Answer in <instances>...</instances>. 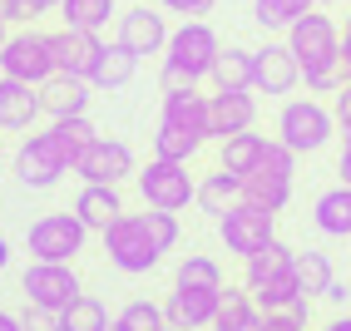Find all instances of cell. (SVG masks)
I'll list each match as a JSON object with an SVG mask.
<instances>
[{"mask_svg": "<svg viewBox=\"0 0 351 331\" xmlns=\"http://www.w3.org/2000/svg\"><path fill=\"white\" fill-rule=\"evenodd\" d=\"M5 267H10V243L0 238V272H5Z\"/></svg>", "mask_w": 351, "mask_h": 331, "instance_id": "47", "label": "cell"}, {"mask_svg": "<svg viewBox=\"0 0 351 331\" xmlns=\"http://www.w3.org/2000/svg\"><path fill=\"white\" fill-rule=\"evenodd\" d=\"M158 331H178V326H158Z\"/></svg>", "mask_w": 351, "mask_h": 331, "instance_id": "54", "label": "cell"}, {"mask_svg": "<svg viewBox=\"0 0 351 331\" xmlns=\"http://www.w3.org/2000/svg\"><path fill=\"white\" fill-rule=\"evenodd\" d=\"M312 228L322 238H351V183H337V188H326V193H317Z\"/></svg>", "mask_w": 351, "mask_h": 331, "instance_id": "23", "label": "cell"}, {"mask_svg": "<svg viewBox=\"0 0 351 331\" xmlns=\"http://www.w3.org/2000/svg\"><path fill=\"white\" fill-rule=\"evenodd\" d=\"M337 134V114L326 109L322 99H287L282 109H277V138L292 149V154H317L332 144Z\"/></svg>", "mask_w": 351, "mask_h": 331, "instance_id": "5", "label": "cell"}, {"mask_svg": "<svg viewBox=\"0 0 351 331\" xmlns=\"http://www.w3.org/2000/svg\"><path fill=\"white\" fill-rule=\"evenodd\" d=\"M0 331H25V326H20L15 312H5V306H0Z\"/></svg>", "mask_w": 351, "mask_h": 331, "instance_id": "43", "label": "cell"}, {"mask_svg": "<svg viewBox=\"0 0 351 331\" xmlns=\"http://www.w3.org/2000/svg\"><path fill=\"white\" fill-rule=\"evenodd\" d=\"M243 287L252 292V302L263 306V312H282L302 297V282H297V267H247L243 272Z\"/></svg>", "mask_w": 351, "mask_h": 331, "instance_id": "18", "label": "cell"}, {"mask_svg": "<svg viewBox=\"0 0 351 331\" xmlns=\"http://www.w3.org/2000/svg\"><path fill=\"white\" fill-rule=\"evenodd\" d=\"M218 0H158V10H169V15H183V20H203V15H213Z\"/></svg>", "mask_w": 351, "mask_h": 331, "instance_id": "38", "label": "cell"}, {"mask_svg": "<svg viewBox=\"0 0 351 331\" xmlns=\"http://www.w3.org/2000/svg\"><path fill=\"white\" fill-rule=\"evenodd\" d=\"M119 15V0H60V20L69 30H104Z\"/></svg>", "mask_w": 351, "mask_h": 331, "instance_id": "28", "label": "cell"}, {"mask_svg": "<svg viewBox=\"0 0 351 331\" xmlns=\"http://www.w3.org/2000/svg\"><path fill=\"white\" fill-rule=\"evenodd\" d=\"M0 15H5L10 25H35L40 5H35V0H0Z\"/></svg>", "mask_w": 351, "mask_h": 331, "instance_id": "39", "label": "cell"}, {"mask_svg": "<svg viewBox=\"0 0 351 331\" xmlns=\"http://www.w3.org/2000/svg\"><path fill=\"white\" fill-rule=\"evenodd\" d=\"M322 331H351V312H341V317H332V321H326Z\"/></svg>", "mask_w": 351, "mask_h": 331, "instance_id": "46", "label": "cell"}, {"mask_svg": "<svg viewBox=\"0 0 351 331\" xmlns=\"http://www.w3.org/2000/svg\"><path fill=\"white\" fill-rule=\"evenodd\" d=\"M20 326H25V331H64V317L55 312V306H35V302H25Z\"/></svg>", "mask_w": 351, "mask_h": 331, "instance_id": "37", "label": "cell"}, {"mask_svg": "<svg viewBox=\"0 0 351 331\" xmlns=\"http://www.w3.org/2000/svg\"><path fill=\"white\" fill-rule=\"evenodd\" d=\"M104 252H109V262L119 267L124 277H144L163 262V247L149 238V228H144V212H119L104 232Z\"/></svg>", "mask_w": 351, "mask_h": 331, "instance_id": "2", "label": "cell"}, {"mask_svg": "<svg viewBox=\"0 0 351 331\" xmlns=\"http://www.w3.org/2000/svg\"><path fill=\"white\" fill-rule=\"evenodd\" d=\"M134 183H138L144 208L183 212L189 203H198V183H193V173H189V163H173V158H149L144 169L134 173Z\"/></svg>", "mask_w": 351, "mask_h": 331, "instance_id": "6", "label": "cell"}, {"mask_svg": "<svg viewBox=\"0 0 351 331\" xmlns=\"http://www.w3.org/2000/svg\"><path fill=\"white\" fill-rule=\"evenodd\" d=\"M341 35H351V15H346V30H341Z\"/></svg>", "mask_w": 351, "mask_h": 331, "instance_id": "53", "label": "cell"}, {"mask_svg": "<svg viewBox=\"0 0 351 331\" xmlns=\"http://www.w3.org/2000/svg\"><path fill=\"white\" fill-rule=\"evenodd\" d=\"M119 321L129 326V331H158V326H169V317H163V306L158 302H129L124 312H119Z\"/></svg>", "mask_w": 351, "mask_h": 331, "instance_id": "36", "label": "cell"}, {"mask_svg": "<svg viewBox=\"0 0 351 331\" xmlns=\"http://www.w3.org/2000/svg\"><path fill=\"white\" fill-rule=\"evenodd\" d=\"M346 306H351V302H346Z\"/></svg>", "mask_w": 351, "mask_h": 331, "instance_id": "55", "label": "cell"}, {"mask_svg": "<svg viewBox=\"0 0 351 331\" xmlns=\"http://www.w3.org/2000/svg\"><path fill=\"white\" fill-rule=\"evenodd\" d=\"M332 114H337V129L346 134V129H351V84H341V89H337V99H332Z\"/></svg>", "mask_w": 351, "mask_h": 331, "instance_id": "41", "label": "cell"}, {"mask_svg": "<svg viewBox=\"0 0 351 331\" xmlns=\"http://www.w3.org/2000/svg\"><path fill=\"white\" fill-rule=\"evenodd\" d=\"M158 84H163V94H173V89H193L198 79H193V75H183V69H173V64H163Z\"/></svg>", "mask_w": 351, "mask_h": 331, "instance_id": "40", "label": "cell"}, {"mask_svg": "<svg viewBox=\"0 0 351 331\" xmlns=\"http://www.w3.org/2000/svg\"><path fill=\"white\" fill-rule=\"evenodd\" d=\"M158 119L173 124V129H189V134H198L208 144V94H198V84L163 94V114H158Z\"/></svg>", "mask_w": 351, "mask_h": 331, "instance_id": "22", "label": "cell"}, {"mask_svg": "<svg viewBox=\"0 0 351 331\" xmlns=\"http://www.w3.org/2000/svg\"><path fill=\"white\" fill-rule=\"evenodd\" d=\"M218 50H223V40H218V30L208 25V20H183L178 30H169L163 64H173V69H183V75H193L203 84V79H213Z\"/></svg>", "mask_w": 351, "mask_h": 331, "instance_id": "7", "label": "cell"}, {"mask_svg": "<svg viewBox=\"0 0 351 331\" xmlns=\"http://www.w3.org/2000/svg\"><path fill=\"white\" fill-rule=\"evenodd\" d=\"M297 282H302V297H326V287L337 282V272H332V257H326L322 247H307V252H297Z\"/></svg>", "mask_w": 351, "mask_h": 331, "instance_id": "31", "label": "cell"}, {"mask_svg": "<svg viewBox=\"0 0 351 331\" xmlns=\"http://www.w3.org/2000/svg\"><path fill=\"white\" fill-rule=\"evenodd\" d=\"M312 5H337V0H312Z\"/></svg>", "mask_w": 351, "mask_h": 331, "instance_id": "52", "label": "cell"}, {"mask_svg": "<svg viewBox=\"0 0 351 331\" xmlns=\"http://www.w3.org/2000/svg\"><path fill=\"white\" fill-rule=\"evenodd\" d=\"M35 119H45L40 84L0 75V129H5V134H25V129H35Z\"/></svg>", "mask_w": 351, "mask_h": 331, "instance_id": "17", "label": "cell"}, {"mask_svg": "<svg viewBox=\"0 0 351 331\" xmlns=\"http://www.w3.org/2000/svg\"><path fill=\"white\" fill-rule=\"evenodd\" d=\"M25 243H30L35 262H75L89 243V228L75 218V208L69 212H40L25 232Z\"/></svg>", "mask_w": 351, "mask_h": 331, "instance_id": "8", "label": "cell"}, {"mask_svg": "<svg viewBox=\"0 0 351 331\" xmlns=\"http://www.w3.org/2000/svg\"><path fill=\"white\" fill-rule=\"evenodd\" d=\"M20 292H25V302H35V306H55V312H64L84 287H80L75 262H35V257H30L25 277H20Z\"/></svg>", "mask_w": 351, "mask_h": 331, "instance_id": "11", "label": "cell"}, {"mask_svg": "<svg viewBox=\"0 0 351 331\" xmlns=\"http://www.w3.org/2000/svg\"><path fill=\"white\" fill-rule=\"evenodd\" d=\"M50 50H55V75H75V79H95V64H99V50L104 40L95 30H50Z\"/></svg>", "mask_w": 351, "mask_h": 331, "instance_id": "14", "label": "cell"}, {"mask_svg": "<svg viewBox=\"0 0 351 331\" xmlns=\"http://www.w3.org/2000/svg\"><path fill=\"white\" fill-rule=\"evenodd\" d=\"M302 84V64H297V55L287 50V40L277 45V40H267L263 50H252V94H292Z\"/></svg>", "mask_w": 351, "mask_h": 331, "instance_id": "13", "label": "cell"}, {"mask_svg": "<svg viewBox=\"0 0 351 331\" xmlns=\"http://www.w3.org/2000/svg\"><path fill=\"white\" fill-rule=\"evenodd\" d=\"M89 79H75V75H50L40 84V109L45 119H75V114H89Z\"/></svg>", "mask_w": 351, "mask_h": 331, "instance_id": "20", "label": "cell"}, {"mask_svg": "<svg viewBox=\"0 0 351 331\" xmlns=\"http://www.w3.org/2000/svg\"><path fill=\"white\" fill-rule=\"evenodd\" d=\"M124 212V193L119 183H84L75 193V218L89 228V232H104L114 218Z\"/></svg>", "mask_w": 351, "mask_h": 331, "instance_id": "21", "label": "cell"}, {"mask_svg": "<svg viewBox=\"0 0 351 331\" xmlns=\"http://www.w3.org/2000/svg\"><path fill=\"white\" fill-rule=\"evenodd\" d=\"M292 173H297V154L282 144V138H267L263 163H257L252 173H243V198L257 203V208L282 212L292 203Z\"/></svg>", "mask_w": 351, "mask_h": 331, "instance_id": "4", "label": "cell"}, {"mask_svg": "<svg viewBox=\"0 0 351 331\" xmlns=\"http://www.w3.org/2000/svg\"><path fill=\"white\" fill-rule=\"evenodd\" d=\"M263 326V306L252 302V292L243 287H228L223 292V302H218V317H213V326L208 331H257Z\"/></svg>", "mask_w": 351, "mask_h": 331, "instance_id": "24", "label": "cell"}, {"mask_svg": "<svg viewBox=\"0 0 351 331\" xmlns=\"http://www.w3.org/2000/svg\"><path fill=\"white\" fill-rule=\"evenodd\" d=\"M119 45H129V50L144 60V55H163V45H169V20H163L158 10L149 5H129L119 15V35H114Z\"/></svg>", "mask_w": 351, "mask_h": 331, "instance_id": "16", "label": "cell"}, {"mask_svg": "<svg viewBox=\"0 0 351 331\" xmlns=\"http://www.w3.org/2000/svg\"><path fill=\"white\" fill-rule=\"evenodd\" d=\"M104 331H129V326H124V321H109V326H104Z\"/></svg>", "mask_w": 351, "mask_h": 331, "instance_id": "50", "label": "cell"}, {"mask_svg": "<svg viewBox=\"0 0 351 331\" xmlns=\"http://www.w3.org/2000/svg\"><path fill=\"white\" fill-rule=\"evenodd\" d=\"M307 10L312 0H252V25L263 35H287Z\"/></svg>", "mask_w": 351, "mask_h": 331, "instance_id": "26", "label": "cell"}, {"mask_svg": "<svg viewBox=\"0 0 351 331\" xmlns=\"http://www.w3.org/2000/svg\"><path fill=\"white\" fill-rule=\"evenodd\" d=\"M173 287H208V292H223V267H218V257L189 252V257L178 262V272H173Z\"/></svg>", "mask_w": 351, "mask_h": 331, "instance_id": "33", "label": "cell"}, {"mask_svg": "<svg viewBox=\"0 0 351 331\" xmlns=\"http://www.w3.org/2000/svg\"><path fill=\"white\" fill-rule=\"evenodd\" d=\"M263 149H267V138L263 134H232V138H223V154H218V163H223V169L228 173H252L257 169V163H263Z\"/></svg>", "mask_w": 351, "mask_h": 331, "instance_id": "30", "label": "cell"}, {"mask_svg": "<svg viewBox=\"0 0 351 331\" xmlns=\"http://www.w3.org/2000/svg\"><path fill=\"white\" fill-rule=\"evenodd\" d=\"M346 84H351V79H346Z\"/></svg>", "mask_w": 351, "mask_h": 331, "instance_id": "56", "label": "cell"}, {"mask_svg": "<svg viewBox=\"0 0 351 331\" xmlns=\"http://www.w3.org/2000/svg\"><path fill=\"white\" fill-rule=\"evenodd\" d=\"M60 317H64V331H104V326H109L104 302H99V297H89V292H80Z\"/></svg>", "mask_w": 351, "mask_h": 331, "instance_id": "34", "label": "cell"}, {"mask_svg": "<svg viewBox=\"0 0 351 331\" xmlns=\"http://www.w3.org/2000/svg\"><path fill=\"white\" fill-rule=\"evenodd\" d=\"M0 75L25 79V84H45V79H50V75H55L50 30H35V25H20V30H10L5 50H0Z\"/></svg>", "mask_w": 351, "mask_h": 331, "instance_id": "10", "label": "cell"}, {"mask_svg": "<svg viewBox=\"0 0 351 331\" xmlns=\"http://www.w3.org/2000/svg\"><path fill=\"white\" fill-rule=\"evenodd\" d=\"M337 173H341V183H351V149H341V158H337Z\"/></svg>", "mask_w": 351, "mask_h": 331, "instance_id": "45", "label": "cell"}, {"mask_svg": "<svg viewBox=\"0 0 351 331\" xmlns=\"http://www.w3.org/2000/svg\"><path fill=\"white\" fill-rule=\"evenodd\" d=\"M257 124V99L252 89H213L208 94V138H232V134H247Z\"/></svg>", "mask_w": 351, "mask_h": 331, "instance_id": "15", "label": "cell"}, {"mask_svg": "<svg viewBox=\"0 0 351 331\" xmlns=\"http://www.w3.org/2000/svg\"><path fill=\"white\" fill-rule=\"evenodd\" d=\"M341 75L351 79V35H341Z\"/></svg>", "mask_w": 351, "mask_h": 331, "instance_id": "44", "label": "cell"}, {"mask_svg": "<svg viewBox=\"0 0 351 331\" xmlns=\"http://www.w3.org/2000/svg\"><path fill=\"white\" fill-rule=\"evenodd\" d=\"M287 50L302 64L307 94H337L346 84V75H341V30H337L332 15H322V5H312L287 30Z\"/></svg>", "mask_w": 351, "mask_h": 331, "instance_id": "1", "label": "cell"}, {"mask_svg": "<svg viewBox=\"0 0 351 331\" xmlns=\"http://www.w3.org/2000/svg\"><path fill=\"white\" fill-rule=\"evenodd\" d=\"M134 75H138V55L129 50V45L114 40V45L99 50V64H95V79H89V84H95V89H124Z\"/></svg>", "mask_w": 351, "mask_h": 331, "instance_id": "25", "label": "cell"}, {"mask_svg": "<svg viewBox=\"0 0 351 331\" xmlns=\"http://www.w3.org/2000/svg\"><path fill=\"white\" fill-rule=\"evenodd\" d=\"M218 238H223V247L232 252V257H247L252 252H263L272 238H277V212L272 208H257V203H232L223 218H218Z\"/></svg>", "mask_w": 351, "mask_h": 331, "instance_id": "9", "label": "cell"}, {"mask_svg": "<svg viewBox=\"0 0 351 331\" xmlns=\"http://www.w3.org/2000/svg\"><path fill=\"white\" fill-rule=\"evenodd\" d=\"M144 228H149V238H154L163 252H173V247H178V238H183L178 212H163V208H144Z\"/></svg>", "mask_w": 351, "mask_h": 331, "instance_id": "35", "label": "cell"}, {"mask_svg": "<svg viewBox=\"0 0 351 331\" xmlns=\"http://www.w3.org/2000/svg\"><path fill=\"white\" fill-rule=\"evenodd\" d=\"M218 302H223V292H208V287H173V297L163 302V317H169V326H178V331H198V326H213Z\"/></svg>", "mask_w": 351, "mask_h": 331, "instance_id": "19", "label": "cell"}, {"mask_svg": "<svg viewBox=\"0 0 351 331\" xmlns=\"http://www.w3.org/2000/svg\"><path fill=\"white\" fill-rule=\"evenodd\" d=\"M5 40H10V20L0 15V50H5Z\"/></svg>", "mask_w": 351, "mask_h": 331, "instance_id": "48", "label": "cell"}, {"mask_svg": "<svg viewBox=\"0 0 351 331\" xmlns=\"http://www.w3.org/2000/svg\"><path fill=\"white\" fill-rule=\"evenodd\" d=\"M198 149H203V138H198V134H189V129H173V124H163V119H158V129H154V158L193 163V158H198Z\"/></svg>", "mask_w": 351, "mask_h": 331, "instance_id": "32", "label": "cell"}, {"mask_svg": "<svg viewBox=\"0 0 351 331\" xmlns=\"http://www.w3.org/2000/svg\"><path fill=\"white\" fill-rule=\"evenodd\" d=\"M35 5H40V15H45V10H60V0H35Z\"/></svg>", "mask_w": 351, "mask_h": 331, "instance_id": "49", "label": "cell"}, {"mask_svg": "<svg viewBox=\"0 0 351 331\" xmlns=\"http://www.w3.org/2000/svg\"><path fill=\"white\" fill-rule=\"evenodd\" d=\"M232 203H243V178H238V173H228L223 163H218V173H208V178L198 183V208H203V212H213V218H223Z\"/></svg>", "mask_w": 351, "mask_h": 331, "instance_id": "27", "label": "cell"}, {"mask_svg": "<svg viewBox=\"0 0 351 331\" xmlns=\"http://www.w3.org/2000/svg\"><path fill=\"white\" fill-rule=\"evenodd\" d=\"M326 302H332V306H346V302H351V287H341V282H332V287H326Z\"/></svg>", "mask_w": 351, "mask_h": 331, "instance_id": "42", "label": "cell"}, {"mask_svg": "<svg viewBox=\"0 0 351 331\" xmlns=\"http://www.w3.org/2000/svg\"><path fill=\"white\" fill-rule=\"evenodd\" d=\"M213 89H252V50L247 45H223L218 50Z\"/></svg>", "mask_w": 351, "mask_h": 331, "instance_id": "29", "label": "cell"}, {"mask_svg": "<svg viewBox=\"0 0 351 331\" xmlns=\"http://www.w3.org/2000/svg\"><path fill=\"white\" fill-rule=\"evenodd\" d=\"M64 173H75V154H69L60 138H55V129L25 134V144L15 149V183L45 193V188H55Z\"/></svg>", "mask_w": 351, "mask_h": 331, "instance_id": "3", "label": "cell"}, {"mask_svg": "<svg viewBox=\"0 0 351 331\" xmlns=\"http://www.w3.org/2000/svg\"><path fill=\"white\" fill-rule=\"evenodd\" d=\"M0 163H5V129H0Z\"/></svg>", "mask_w": 351, "mask_h": 331, "instance_id": "51", "label": "cell"}, {"mask_svg": "<svg viewBox=\"0 0 351 331\" xmlns=\"http://www.w3.org/2000/svg\"><path fill=\"white\" fill-rule=\"evenodd\" d=\"M75 173H80L84 183H124V178L138 173V163H134V149L124 144V138H104V134H99L95 144L80 154Z\"/></svg>", "mask_w": 351, "mask_h": 331, "instance_id": "12", "label": "cell"}]
</instances>
